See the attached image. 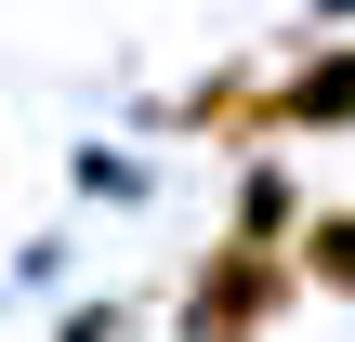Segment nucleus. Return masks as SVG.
<instances>
[{
    "instance_id": "5",
    "label": "nucleus",
    "mask_w": 355,
    "mask_h": 342,
    "mask_svg": "<svg viewBox=\"0 0 355 342\" xmlns=\"http://www.w3.org/2000/svg\"><path fill=\"white\" fill-rule=\"evenodd\" d=\"M290 264H303V290H329V303H355V198H329V211H303Z\"/></svg>"
},
{
    "instance_id": "2",
    "label": "nucleus",
    "mask_w": 355,
    "mask_h": 342,
    "mask_svg": "<svg viewBox=\"0 0 355 342\" xmlns=\"http://www.w3.org/2000/svg\"><path fill=\"white\" fill-rule=\"evenodd\" d=\"M263 79H277L263 53H224L211 79L171 92V132H184V145H224V158H277V132H263Z\"/></svg>"
},
{
    "instance_id": "6",
    "label": "nucleus",
    "mask_w": 355,
    "mask_h": 342,
    "mask_svg": "<svg viewBox=\"0 0 355 342\" xmlns=\"http://www.w3.org/2000/svg\"><path fill=\"white\" fill-rule=\"evenodd\" d=\"M40 342H119V303H79V316H53Z\"/></svg>"
},
{
    "instance_id": "7",
    "label": "nucleus",
    "mask_w": 355,
    "mask_h": 342,
    "mask_svg": "<svg viewBox=\"0 0 355 342\" xmlns=\"http://www.w3.org/2000/svg\"><path fill=\"white\" fill-rule=\"evenodd\" d=\"M316 13H329V26H355V0H316Z\"/></svg>"
},
{
    "instance_id": "4",
    "label": "nucleus",
    "mask_w": 355,
    "mask_h": 342,
    "mask_svg": "<svg viewBox=\"0 0 355 342\" xmlns=\"http://www.w3.org/2000/svg\"><path fill=\"white\" fill-rule=\"evenodd\" d=\"M224 237H303V185L277 171V158H237V198H224Z\"/></svg>"
},
{
    "instance_id": "3",
    "label": "nucleus",
    "mask_w": 355,
    "mask_h": 342,
    "mask_svg": "<svg viewBox=\"0 0 355 342\" xmlns=\"http://www.w3.org/2000/svg\"><path fill=\"white\" fill-rule=\"evenodd\" d=\"M263 132L277 145H343L355 132V40H316L303 66L263 79Z\"/></svg>"
},
{
    "instance_id": "1",
    "label": "nucleus",
    "mask_w": 355,
    "mask_h": 342,
    "mask_svg": "<svg viewBox=\"0 0 355 342\" xmlns=\"http://www.w3.org/2000/svg\"><path fill=\"white\" fill-rule=\"evenodd\" d=\"M290 303H303V264L277 237H211L171 290V342H277Z\"/></svg>"
}]
</instances>
